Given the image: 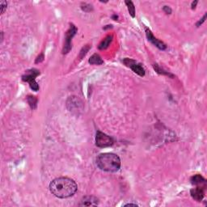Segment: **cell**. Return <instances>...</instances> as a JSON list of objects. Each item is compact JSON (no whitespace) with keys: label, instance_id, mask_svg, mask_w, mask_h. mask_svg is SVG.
Wrapping results in <instances>:
<instances>
[{"label":"cell","instance_id":"cell-21","mask_svg":"<svg viewBox=\"0 0 207 207\" xmlns=\"http://www.w3.org/2000/svg\"><path fill=\"white\" fill-rule=\"evenodd\" d=\"M205 19H206V14H205V15H204L203 17L201 18V20H200L199 21H198L197 23H196V25H197V27H200V26H201V24H202V23H203L205 21Z\"/></svg>","mask_w":207,"mask_h":207},{"label":"cell","instance_id":"cell-3","mask_svg":"<svg viewBox=\"0 0 207 207\" xmlns=\"http://www.w3.org/2000/svg\"><path fill=\"white\" fill-rule=\"evenodd\" d=\"M40 71L37 69H31V70H28L26 73L22 76V80L23 82H27L29 83V87L32 90L37 91L39 90V84L36 81V78L38 75H40Z\"/></svg>","mask_w":207,"mask_h":207},{"label":"cell","instance_id":"cell-1","mask_svg":"<svg viewBox=\"0 0 207 207\" xmlns=\"http://www.w3.org/2000/svg\"><path fill=\"white\" fill-rule=\"evenodd\" d=\"M49 191L58 198H68L75 194L78 190L76 182L69 177H58L49 184Z\"/></svg>","mask_w":207,"mask_h":207},{"label":"cell","instance_id":"cell-2","mask_svg":"<svg viewBox=\"0 0 207 207\" xmlns=\"http://www.w3.org/2000/svg\"><path fill=\"white\" fill-rule=\"evenodd\" d=\"M96 165L104 172H116L121 168V159L114 153H103L96 158Z\"/></svg>","mask_w":207,"mask_h":207},{"label":"cell","instance_id":"cell-15","mask_svg":"<svg viewBox=\"0 0 207 207\" xmlns=\"http://www.w3.org/2000/svg\"><path fill=\"white\" fill-rule=\"evenodd\" d=\"M125 4H126L127 8H128V11H129V15L131 16L132 18L135 17V7L134 4L132 1H129V0H126L125 1Z\"/></svg>","mask_w":207,"mask_h":207},{"label":"cell","instance_id":"cell-7","mask_svg":"<svg viewBox=\"0 0 207 207\" xmlns=\"http://www.w3.org/2000/svg\"><path fill=\"white\" fill-rule=\"evenodd\" d=\"M123 63L126 66V67H129L131 70H133L134 72L136 73L137 74H139V76L141 77L145 76L146 72H145L144 68H143L142 65L138 63L136 61L126 58H125L123 60Z\"/></svg>","mask_w":207,"mask_h":207},{"label":"cell","instance_id":"cell-16","mask_svg":"<svg viewBox=\"0 0 207 207\" xmlns=\"http://www.w3.org/2000/svg\"><path fill=\"white\" fill-rule=\"evenodd\" d=\"M153 67H154V70L156 71L158 74H163V75H167V76H169V77H172V78H173L174 75L172 74H171V73L168 72V71H166V70H164V69H162L161 67H159L157 64H154L153 65Z\"/></svg>","mask_w":207,"mask_h":207},{"label":"cell","instance_id":"cell-24","mask_svg":"<svg viewBox=\"0 0 207 207\" xmlns=\"http://www.w3.org/2000/svg\"><path fill=\"white\" fill-rule=\"evenodd\" d=\"M129 205H134V206H138L137 204H135V203H128V204H125V206H129Z\"/></svg>","mask_w":207,"mask_h":207},{"label":"cell","instance_id":"cell-22","mask_svg":"<svg viewBox=\"0 0 207 207\" xmlns=\"http://www.w3.org/2000/svg\"><path fill=\"white\" fill-rule=\"evenodd\" d=\"M163 10H164V12H165V13L168 14V15H170V14L172 13V8H171L170 7H168V6H164V8H163Z\"/></svg>","mask_w":207,"mask_h":207},{"label":"cell","instance_id":"cell-10","mask_svg":"<svg viewBox=\"0 0 207 207\" xmlns=\"http://www.w3.org/2000/svg\"><path fill=\"white\" fill-rule=\"evenodd\" d=\"M205 189L204 188L202 187H198L197 186L194 189H192L190 190V194H191V197L194 198L195 201H201V200L204 198V196H205Z\"/></svg>","mask_w":207,"mask_h":207},{"label":"cell","instance_id":"cell-26","mask_svg":"<svg viewBox=\"0 0 207 207\" xmlns=\"http://www.w3.org/2000/svg\"><path fill=\"white\" fill-rule=\"evenodd\" d=\"M113 28V26L112 25H107V27H104V29H107V28Z\"/></svg>","mask_w":207,"mask_h":207},{"label":"cell","instance_id":"cell-6","mask_svg":"<svg viewBox=\"0 0 207 207\" xmlns=\"http://www.w3.org/2000/svg\"><path fill=\"white\" fill-rule=\"evenodd\" d=\"M96 145L100 148L109 147L114 145V140L109 135L100 131H97L96 136Z\"/></svg>","mask_w":207,"mask_h":207},{"label":"cell","instance_id":"cell-17","mask_svg":"<svg viewBox=\"0 0 207 207\" xmlns=\"http://www.w3.org/2000/svg\"><path fill=\"white\" fill-rule=\"evenodd\" d=\"M80 8L81 9L85 12H91L93 11V7H92V5H91V4L89 3H82Z\"/></svg>","mask_w":207,"mask_h":207},{"label":"cell","instance_id":"cell-13","mask_svg":"<svg viewBox=\"0 0 207 207\" xmlns=\"http://www.w3.org/2000/svg\"><path fill=\"white\" fill-rule=\"evenodd\" d=\"M88 63H90L91 65H98V66H100V65L103 64L104 61L100 55L97 54V53H94L92 57L89 58Z\"/></svg>","mask_w":207,"mask_h":207},{"label":"cell","instance_id":"cell-5","mask_svg":"<svg viewBox=\"0 0 207 207\" xmlns=\"http://www.w3.org/2000/svg\"><path fill=\"white\" fill-rule=\"evenodd\" d=\"M67 107L70 113L78 114L83 109V104L77 96H70L67 101Z\"/></svg>","mask_w":207,"mask_h":207},{"label":"cell","instance_id":"cell-25","mask_svg":"<svg viewBox=\"0 0 207 207\" xmlns=\"http://www.w3.org/2000/svg\"><path fill=\"white\" fill-rule=\"evenodd\" d=\"M112 18H113L114 20H118V16H117L116 14H114V16H112Z\"/></svg>","mask_w":207,"mask_h":207},{"label":"cell","instance_id":"cell-4","mask_svg":"<svg viewBox=\"0 0 207 207\" xmlns=\"http://www.w3.org/2000/svg\"><path fill=\"white\" fill-rule=\"evenodd\" d=\"M78 29L73 24L70 23V28L68 31L66 33V38H65V43L63 48V54H67L70 51V49H72V39L74 36L76 35Z\"/></svg>","mask_w":207,"mask_h":207},{"label":"cell","instance_id":"cell-9","mask_svg":"<svg viewBox=\"0 0 207 207\" xmlns=\"http://www.w3.org/2000/svg\"><path fill=\"white\" fill-rule=\"evenodd\" d=\"M99 205V199L94 196H85L78 203L79 206H96Z\"/></svg>","mask_w":207,"mask_h":207},{"label":"cell","instance_id":"cell-18","mask_svg":"<svg viewBox=\"0 0 207 207\" xmlns=\"http://www.w3.org/2000/svg\"><path fill=\"white\" fill-rule=\"evenodd\" d=\"M89 49H90V45H85L84 47H83V49H81L80 53H79V57H80L81 58H83L84 56L87 54V53H88Z\"/></svg>","mask_w":207,"mask_h":207},{"label":"cell","instance_id":"cell-19","mask_svg":"<svg viewBox=\"0 0 207 207\" xmlns=\"http://www.w3.org/2000/svg\"><path fill=\"white\" fill-rule=\"evenodd\" d=\"M0 6H1V14H3L7 8H8V3L5 2V1H1Z\"/></svg>","mask_w":207,"mask_h":207},{"label":"cell","instance_id":"cell-11","mask_svg":"<svg viewBox=\"0 0 207 207\" xmlns=\"http://www.w3.org/2000/svg\"><path fill=\"white\" fill-rule=\"evenodd\" d=\"M192 184L194 185L198 186V187H202L204 189L206 188V180L202 176H201L200 174H197L194 175L190 179Z\"/></svg>","mask_w":207,"mask_h":207},{"label":"cell","instance_id":"cell-14","mask_svg":"<svg viewBox=\"0 0 207 207\" xmlns=\"http://www.w3.org/2000/svg\"><path fill=\"white\" fill-rule=\"evenodd\" d=\"M28 103L29 104L30 108L32 109H36L37 107V103H38V100L37 98L34 96H28L27 97Z\"/></svg>","mask_w":207,"mask_h":207},{"label":"cell","instance_id":"cell-12","mask_svg":"<svg viewBox=\"0 0 207 207\" xmlns=\"http://www.w3.org/2000/svg\"><path fill=\"white\" fill-rule=\"evenodd\" d=\"M113 38H114V37L112 35H108L107 37H106L105 38H104V39L100 43V45L98 46L99 49L103 50V49H107L108 47L109 46L110 44H111L112 41H113Z\"/></svg>","mask_w":207,"mask_h":207},{"label":"cell","instance_id":"cell-23","mask_svg":"<svg viewBox=\"0 0 207 207\" xmlns=\"http://www.w3.org/2000/svg\"><path fill=\"white\" fill-rule=\"evenodd\" d=\"M197 3H198V1H197V0H195V1H194V2L192 3V4H191L192 10H194V9H195L196 7H197Z\"/></svg>","mask_w":207,"mask_h":207},{"label":"cell","instance_id":"cell-8","mask_svg":"<svg viewBox=\"0 0 207 207\" xmlns=\"http://www.w3.org/2000/svg\"><path fill=\"white\" fill-rule=\"evenodd\" d=\"M145 31H146V35H147V40L150 41V43L153 44L154 46H156L160 50H164V49H167V45L163 41H159V39H157L156 37H154V36L153 35V33L148 28H145Z\"/></svg>","mask_w":207,"mask_h":207},{"label":"cell","instance_id":"cell-20","mask_svg":"<svg viewBox=\"0 0 207 207\" xmlns=\"http://www.w3.org/2000/svg\"><path fill=\"white\" fill-rule=\"evenodd\" d=\"M44 58H45V56H44V53H41V54H39L38 56L37 57V58H36L35 60V63H42L44 61Z\"/></svg>","mask_w":207,"mask_h":207}]
</instances>
